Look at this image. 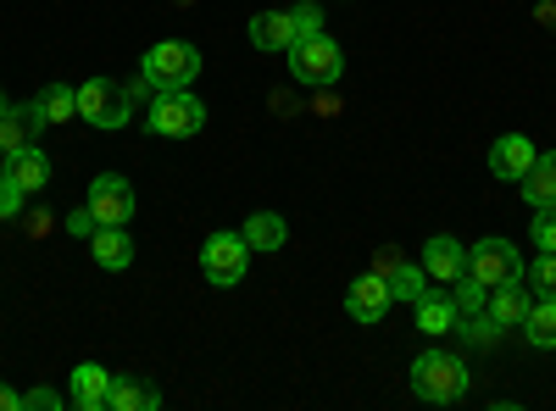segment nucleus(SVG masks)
Listing matches in <instances>:
<instances>
[{
    "label": "nucleus",
    "instance_id": "f257e3e1",
    "mask_svg": "<svg viewBox=\"0 0 556 411\" xmlns=\"http://www.w3.org/2000/svg\"><path fill=\"white\" fill-rule=\"evenodd\" d=\"M412 395L429 400V406H451L468 395V368H462V356L451 350H424L412 361Z\"/></svg>",
    "mask_w": 556,
    "mask_h": 411
},
{
    "label": "nucleus",
    "instance_id": "f03ea898",
    "mask_svg": "<svg viewBox=\"0 0 556 411\" xmlns=\"http://www.w3.org/2000/svg\"><path fill=\"white\" fill-rule=\"evenodd\" d=\"M146 123L162 140H190V133L206 128V106L195 101V89H156L146 106Z\"/></svg>",
    "mask_w": 556,
    "mask_h": 411
},
{
    "label": "nucleus",
    "instance_id": "7ed1b4c3",
    "mask_svg": "<svg viewBox=\"0 0 556 411\" xmlns=\"http://www.w3.org/2000/svg\"><path fill=\"white\" fill-rule=\"evenodd\" d=\"M290 73L295 84H312V89H334L345 78V51L329 39V34H312V39H295L290 44Z\"/></svg>",
    "mask_w": 556,
    "mask_h": 411
},
{
    "label": "nucleus",
    "instance_id": "20e7f679",
    "mask_svg": "<svg viewBox=\"0 0 556 411\" xmlns=\"http://www.w3.org/2000/svg\"><path fill=\"white\" fill-rule=\"evenodd\" d=\"M139 73H146L156 89H190L195 73H201V51L184 39H162L146 51V62H139Z\"/></svg>",
    "mask_w": 556,
    "mask_h": 411
},
{
    "label": "nucleus",
    "instance_id": "39448f33",
    "mask_svg": "<svg viewBox=\"0 0 556 411\" xmlns=\"http://www.w3.org/2000/svg\"><path fill=\"white\" fill-rule=\"evenodd\" d=\"M78 117L89 128H123L134 117V101H128V84L117 78H89L78 84Z\"/></svg>",
    "mask_w": 556,
    "mask_h": 411
},
{
    "label": "nucleus",
    "instance_id": "423d86ee",
    "mask_svg": "<svg viewBox=\"0 0 556 411\" xmlns=\"http://www.w3.org/2000/svg\"><path fill=\"white\" fill-rule=\"evenodd\" d=\"M245 267H251V245H245V234H212L206 245H201V272H206V284H217V290H235L240 279H245Z\"/></svg>",
    "mask_w": 556,
    "mask_h": 411
},
{
    "label": "nucleus",
    "instance_id": "0eeeda50",
    "mask_svg": "<svg viewBox=\"0 0 556 411\" xmlns=\"http://www.w3.org/2000/svg\"><path fill=\"white\" fill-rule=\"evenodd\" d=\"M468 272H473L484 290H495V284L523 279V256L513 251V240H479V245L468 251Z\"/></svg>",
    "mask_w": 556,
    "mask_h": 411
},
{
    "label": "nucleus",
    "instance_id": "6e6552de",
    "mask_svg": "<svg viewBox=\"0 0 556 411\" xmlns=\"http://www.w3.org/2000/svg\"><path fill=\"white\" fill-rule=\"evenodd\" d=\"M89 211H96V222L101 228H123L128 217H134V184L123 172H101L96 184H89V201H84Z\"/></svg>",
    "mask_w": 556,
    "mask_h": 411
},
{
    "label": "nucleus",
    "instance_id": "1a4fd4ad",
    "mask_svg": "<svg viewBox=\"0 0 556 411\" xmlns=\"http://www.w3.org/2000/svg\"><path fill=\"white\" fill-rule=\"evenodd\" d=\"M345 311L356 317V323H367V329L384 323V311H390V279H384V272L367 267L362 279H351V290H345Z\"/></svg>",
    "mask_w": 556,
    "mask_h": 411
},
{
    "label": "nucleus",
    "instance_id": "9d476101",
    "mask_svg": "<svg viewBox=\"0 0 556 411\" xmlns=\"http://www.w3.org/2000/svg\"><path fill=\"white\" fill-rule=\"evenodd\" d=\"M534 140L529 133H501V140L490 145V172L501 178V184H513V178H523L529 167H534Z\"/></svg>",
    "mask_w": 556,
    "mask_h": 411
},
{
    "label": "nucleus",
    "instance_id": "9b49d317",
    "mask_svg": "<svg viewBox=\"0 0 556 411\" xmlns=\"http://www.w3.org/2000/svg\"><path fill=\"white\" fill-rule=\"evenodd\" d=\"M529 306H534V290H529L523 279L495 284V290H490V300H484V311H490V323H495V329H523Z\"/></svg>",
    "mask_w": 556,
    "mask_h": 411
},
{
    "label": "nucleus",
    "instance_id": "f8f14e48",
    "mask_svg": "<svg viewBox=\"0 0 556 411\" xmlns=\"http://www.w3.org/2000/svg\"><path fill=\"white\" fill-rule=\"evenodd\" d=\"M424 272L434 284H451V279H462L468 272V245L462 240H451V234H434L429 245H424Z\"/></svg>",
    "mask_w": 556,
    "mask_h": 411
},
{
    "label": "nucleus",
    "instance_id": "ddd939ff",
    "mask_svg": "<svg viewBox=\"0 0 556 411\" xmlns=\"http://www.w3.org/2000/svg\"><path fill=\"white\" fill-rule=\"evenodd\" d=\"M412 317H417V334H429V339H440V334L462 329V311H456L451 290H429L424 300L412 306Z\"/></svg>",
    "mask_w": 556,
    "mask_h": 411
},
{
    "label": "nucleus",
    "instance_id": "4468645a",
    "mask_svg": "<svg viewBox=\"0 0 556 411\" xmlns=\"http://www.w3.org/2000/svg\"><path fill=\"white\" fill-rule=\"evenodd\" d=\"M112 378H117V373H106L101 361H84V368H73V389H67V400H73L78 411H106Z\"/></svg>",
    "mask_w": 556,
    "mask_h": 411
},
{
    "label": "nucleus",
    "instance_id": "2eb2a0df",
    "mask_svg": "<svg viewBox=\"0 0 556 411\" xmlns=\"http://www.w3.org/2000/svg\"><path fill=\"white\" fill-rule=\"evenodd\" d=\"M89 256H96L106 272L134 267V240H128V228H96V234H89Z\"/></svg>",
    "mask_w": 556,
    "mask_h": 411
},
{
    "label": "nucleus",
    "instance_id": "dca6fc26",
    "mask_svg": "<svg viewBox=\"0 0 556 411\" xmlns=\"http://www.w3.org/2000/svg\"><path fill=\"white\" fill-rule=\"evenodd\" d=\"M7 172H12V184H23L28 195H39L45 184H51V162H45V151H39V145L12 151V156H7Z\"/></svg>",
    "mask_w": 556,
    "mask_h": 411
},
{
    "label": "nucleus",
    "instance_id": "f3484780",
    "mask_svg": "<svg viewBox=\"0 0 556 411\" xmlns=\"http://www.w3.org/2000/svg\"><path fill=\"white\" fill-rule=\"evenodd\" d=\"M251 44H256V51H290V44H295L290 12H256L251 17Z\"/></svg>",
    "mask_w": 556,
    "mask_h": 411
},
{
    "label": "nucleus",
    "instance_id": "a211bd4d",
    "mask_svg": "<svg viewBox=\"0 0 556 411\" xmlns=\"http://www.w3.org/2000/svg\"><path fill=\"white\" fill-rule=\"evenodd\" d=\"M518 184H523V201L529 206H556V151H540L534 167L518 178Z\"/></svg>",
    "mask_w": 556,
    "mask_h": 411
},
{
    "label": "nucleus",
    "instance_id": "6ab92c4d",
    "mask_svg": "<svg viewBox=\"0 0 556 411\" xmlns=\"http://www.w3.org/2000/svg\"><path fill=\"white\" fill-rule=\"evenodd\" d=\"M240 234H245V245H251V251H285V240H290V222L278 217V211H256V217L240 228Z\"/></svg>",
    "mask_w": 556,
    "mask_h": 411
},
{
    "label": "nucleus",
    "instance_id": "aec40b11",
    "mask_svg": "<svg viewBox=\"0 0 556 411\" xmlns=\"http://www.w3.org/2000/svg\"><path fill=\"white\" fill-rule=\"evenodd\" d=\"M523 339H529L534 350H556V295H545V300L529 306V317H523Z\"/></svg>",
    "mask_w": 556,
    "mask_h": 411
},
{
    "label": "nucleus",
    "instance_id": "412c9836",
    "mask_svg": "<svg viewBox=\"0 0 556 411\" xmlns=\"http://www.w3.org/2000/svg\"><path fill=\"white\" fill-rule=\"evenodd\" d=\"M151 406H162L156 384H139V378H112L106 411H151Z\"/></svg>",
    "mask_w": 556,
    "mask_h": 411
},
{
    "label": "nucleus",
    "instance_id": "4be33fe9",
    "mask_svg": "<svg viewBox=\"0 0 556 411\" xmlns=\"http://www.w3.org/2000/svg\"><path fill=\"white\" fill-rule=\"evenodd\" d=\"M434 290V279L424 272V261H401L395 272H390V300H406V306H417Z\"/></svg>",
    "mask_w": 556,
    "mask_h": 411
},
{
    "label": "nucleus",
    "instance_id": "5701e85b",
    "mask_svg": "<svg viewBox=\"0 0 556 411\" xmlns=\"http://www.w3.org/2000/svg\"><path fill=\"white\" fill-rule=\"evenodd\" d=\"M39 112H45V123H67V117H78V89L73 84H51V89H39Z\"/></svg>",
    "mask_w": 556,
    "mask_h": 411
},
{
    "label": "nucleus",
    "instance_id": "b1692460",
    "mask_svg": "<svg viewBox=\"0 0 556 411\" xmlns=\"http://www.w3.org/2000/svg\"><path fill=\"white\" fill-rule=\"evenodd\" d=\"M523 284L534 290V300H545V295H556V251H540L529 267H523Z\"/></svg>",
    "mask_w": 556,
    "mask_h": 411
},
{
    "label": "nucleus",
    "instance_id": "393cba45",
    "mask_svg": "<svg viewBox=\"0 0 556 411\" xmlns=\"http://www.w3.org/2000/svg\"><path fill=\"white\" fill-rule=\"evenodd\" d=\"M451 300H456V311H462V317H473V311L490 300V290L473 279V272H462V279H451Z\"/></svg>",
    "mask_w": 556,
    "mask_h": 411
},
{
    "label": "nucleus",
    "instance_id": "a878e982",
    "mask_svg": "<svg viewBox=\"0 0 556 411\" xmlns=\"http://www.w3.org/2000/svg\"><path fill=\"white\" fill-rule=\"evenodd\" d=\"M529 240L540 251H556V206H534V222H529Z\"/></svg>",
    "mask_w": 556,
    "mask_h": 411
},
{
    "label": "nucleus",
    "instance_id": "bb28decb",
    "mask_svg": "<svg viewBox=\"0 0 556 411\" xmlns=\"http://www.w3.org/2000/svg\"><path fill=\"white\" fill-rule=\"evenodd\" d=\"M290 23H295V39H312V34H323V7L301 0V7H290Z\"/></svg>",
    "mask_w": 556,
    "mask_h": 411
},
{
    "label": "nucleus",
    "instance_id": "cd10ccee",
    "mask_svg": "<svg viewBox=\"0 0 556 411\" xmlns=\"http://www.w3.org/2000/svg\"><path fill=\"white\" fill-rule=\"evenodd\" d=\"M28 206V190L23 184H12V172H0V217L7 222H17V211Z\"/></svg>",
    "mask_w": 556,
    "mask_h": 411
},
{
    "label": "nucleus",
    "instance_id": "c85d7f7f",
    "mask_svg": "<svg viewBox=\"0 0 556 411\" xmlns=\"http://www.w3.org/2000/svg\"><path fill=\"white\" fill-rule=\"evenodd\" d=\"M23 411H62V395H56L51 384H45V389H28V395H23Z\"/></svg>",
    "mask_w": 556,
    "mask_h": 411
},
{
    "label": "nucleus",
    "instance_id": "c756f323",
    "mask_svg": "<svg viewBox=\"0 0 556 411\" xmlns=\"http://www.w3.org/2000/svg\"><path fill=\"white\" fill-rule=\"evenodd\" d=\"M96 211H89V206H78V211H67V234H78V240H89V234H96Z\"/></svg>",
    "mask_w": 556,
    "mask_h": 411
},
{
    "label": "nucleus",
    "instance_id": "7c9ffc66",
    "mask_svg": "<svg viewBox=\"0 0 556 411\" xmlns=\"http://www.w3.org/2000/svg\"><path fill=\"white\" fill-rule=\"evenodd\" d=\"M462 329H468V339H479V345H490V334H495L490 317H462Z\"/></svg>",
    "mask_w": 556,
    "mask_h": 411
},
{
    "label": "nucleus",
    "instance_id": "2f4dec72",
    "mask_svg": "<svg viewBox=\"0 0 556 411\" xmlns=\"http://www.w3.org/2000/svg\"><path fill=\"white\" fill-rule=\"evenodd\" d=\"M17 222H23V234H45V228H51V217H45V211H17Z\"/></svg>",
    "mask_w": 556,
    "mask_h": 411
},
{
    "label": "nucleus",
    "instance_id": "473e14b6",
    "mask_svg": "<svg viewBox=\"0 0 556 411\" xmlns=\"http://www.w3.org/2000/svg\"><path fill=\"white\" fill-rule=\"evenodd\" d=\"M401 261H406V256H401V251H395V245H384V251H379V256H374V272H384V279H390V272H395V267H401Z\"/></svg>",
    "mask_w": 556,
    "mask_h": 411
},
{
    "label": "nucleus",
    "instance_id": "72a5a7b5",
    "mask_svg": "<svg viewBox=\"0 0 556 411\" xmlns=\"http://www.w3.org/2000/svg\"><path fill=\"white\" fill-rule=\"evenodd\" d=\"M0 411H23V395L12 384H0Z\"/></svg>",
    "mask_w": 556,
    "mask_h": 411
},
{
    "label": "nucleus",
    "instance_id": "f704fd0d",
    "mask_svg": "<svg viewBox=\"0 0 556 411\" xmlns=\"http://www.w3.org/2000/svg\"><path fill=\"white\" fill-rule=\"evenodd\" d=\"M534 17H540V23H551V28H556V7H540V12H534Z\"/></svg>",
    "mask_w": 556,
    "mask_h": 411
},
{
    "label": "nucleus",
    "instance_id": "c9c22d12",
    "mask_svg": "<svg viewBox=\"0 0 556 411\" xmlns=\"http://www.w3.org/2000/svg\"><path fill=\"white\" fill-rule=\"evenodd\" d=\"M7 112H12V101H7V95H0V117H7Z\"/></svg>",
    "mask_w": 556,
    "mask_h": 411
},
{
    "label": "nucleus",
    "instance_id": "e433bc0d",
    "mask_svg": "<svg viewBox=\"0 0 556 411\" xmlns=\"http://www.w3.org/2000/svg\"><path fill=\"white\" fill-rule=\"evenodd\" d=\"M0 172H7V156H0Z\"/></svg>",
    "mask_w": 556,
    "mask_h": 411
}]
</instances>
